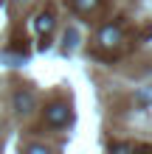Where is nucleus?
Here are the masks:
<instances>
[{
	"label": "nucleus",
	"instance_id": "1",
	"mask_svg": "<svg viewBox=\"0 0 152 154\" xmlns=\"http://www.w3.org/2000/svg\"><path fill=\"white\" fill-rule=\"evenodd\" d=\"M45 121L51 126H65L70 121V109H68V104H51L48 109H45Z\"/></svg>",
	"mask_w": 152,
	"mask_h": 154
},
{
	"label": "nucleus",
	"instance_id": "2",
	"mask_svg": "<svg viewBox=\"0 0 152 154\" xmlns=\"http://www.w3.org/2000/svg\"><path fill=\"white\" fill-rule=\"evenodd\" d=\"M34 104H37V98H34L31 90H17V93H14V109L20 112V115L31 112V109H34Z\"/></svg>",
	"mask_w": 152,
	"mask_h": 154
},
{
	"label": "nucleus",
	"instance_id": "3",
	"mask_svg": "<svg viewBox=\"0 0 152 154\" xmlns=\"http://www.w3.org/2000/svg\"><path fill=\"white\" fill-rule=\"evenodd\" d=\"M34 31L45 39L48 34L53 31V14H51V11H40L37 17H34Z\"/></svg>",
	"mask_w": 152,
	"mask_h": 154
},
{
	"label": "nucleus",
	"instance_id": "4",
	"mask_svg": "<svg viewBox=\"0 0 152 154\" xmlns=\"http://www.w3.org/2000/svg\"><path fill=\"white\" fill-rule=\"evenodd\" d=\"M99 42L104 45V48H115V45L121 42V28L118 25H104V28L99 31Z\"/></svg>",
	"mask_w": 152,
	"mask_h": 154
},
{
	"label": "nucleus",
	"instance_id": "5",
	"mask_svg": "<svg viewBox=\"0 0 152 154\" xmlns=\"http://www.w3.org/2000/svg\"><path fill=\"white\" fill-rule=\"evenodd\" d=\"M70 6L79 14H96L102 8V0H70Z\"/></svg>",
	"mask_w": 152,
	"mask_h": 154
},
{
	"label": "nucleus",
	"instance_id": "6",
	"mask_svg": "<svg viewBox=\"0 0 152 154\" xmlns=\"http://www.w3.org/2000/svg\"><path fill=\"white\" fill-rule=\"evenodd\" d=\"M110 154H135V146L132 143H115L110 149Z\"/></svg>",
	"mask_w": 152,
	"mask_h": 154
},
{
	"label": "nucleus",
	"instance_id": "7",
	"mask_svg": "<svg viewBox=\"0 0 152 154\" xmlns=\"http://www.w3.org/2000/svg\"><path fill=\"white\" fill-rule=\"evenodd\" d=\"M76 39H79L76 28H68V34H65V45H68V48H76Z\"/></svg>",
	"mask_w": 152,
	"mask_h": 154
},
{
	"label": "nucleus",
	"instance_id": "8",
	"mask_svg": "<svg viewBox=\"0 0 152 154\" xmlns=\"http://www.w3.org/2000/svg\"><path fill=\"white\" fill-rule=\"evenodd\" d=\"M138 101H141V104H152V87L138 90Z\"/></svg>",
	"mask_w": 152,
	"mask_h": 154
},
{
	"label": "nucleus",
	"instance_id": "9",
	"mask_svg": "<svg viewBox=\"0 0 152 154\" xmlns=\"http://www.w3.org/2000/svg\"><path fill=\"white\" fill-rule=\"evenodd\" d=\"M25 154H51V149L40 146V143H34V146H28V151H25Z\"/></svg>",
	"mask_w": 152,
	"mask_h": 154
},
{
	"label": "nucleus",
	"instance_id": "10",
	"mask_svg": "<svg viewBox=\"0 0 152 154\" xmlns=\"http://www.w3.org/2000/svg\"><path fill=\"white\" fill-rule=\"evenodd\" d=\"M17 3H23V0H17Z\"/></svg>",
	"mask_w": 152,
	"mask_h": 154
}]
</instances>
